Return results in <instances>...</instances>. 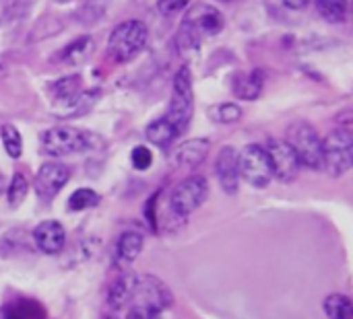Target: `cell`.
Segmentation results:
<instances>
[{
	"label": "cell",
	"instance_id": "cell-8",
	"mask_svg": "<svg viewBox=\"0 0 353 319\" xmlns=\"http://www.w3.org/2000/svg\"><path fill=\"white\" fill-rule=\"evenodd\" d=\"M238 167H240V179H244L252 188H267L273 179L271 163L267 148L261 144H248L238 153Z\"/></svg>",
	"mask_w": 353,
	"mask_h": 319
},
{
	"label": "cell",
	"instance_id": "cell-24",
	"mask_svg": "<svg viewBox=\"0 0 353 319\" xmlns=\"http://www.w3.org/2000/svg\"><path fill=\"white\" fill-rule=\"evenodd\" d=\"M316 8L329 23H343L347 16V0H316Z\"/></svg>",
	"mask_w": 353,
	"mask_h": 319
},
{
	"label": "cell",
	"instance_id": "cell-11",
	"mask_svg": "<svg viewBox=\"0 0 353 319\" xmlns=\"http://www.w3.org/2000/svg\"><path fill=\"white\" fill-rule=\"evenodd\" d=\"M215 175L221 190L228 196H234L240 188V167H238V151L234 146H223L215 159Z\"/></svg>",
	"mask_w": 353,
	"mask_h": 319
},
{
	"label": "cell",
	"instance_id": "cell-23",
	"mask_svg": "<svg viewBox=\"0 0 353 319\" xmlns=\"http://www.w3.org/2000/svg\"><path fill=\"white\" fill-rule=\"evenodd\" d=\"M325 316L329 319H353L352 299L343 293H333L323 303Z\"/></svg>",
	"mask_w": 353,
	"mask_h": 319
},
{
	"label": "cell",
	"instance_id": "cell-21",
	"mask_svg": "<svg viewBox=\"0 0 353 319\" xmlns=\"http://www.w3.org/2000/svg\"><path fill=\"white\" fill-rule=\"evenodd\" d=\"M145 136H147V140H149L151 144L165 148V146H170L180 134H178L176 128L170 124L168 118H159V120L151 122V124L145 128Z\"/></svg>",
	"mask_w": 353,
	"mask_h": 319
},
{
	"label": "cell",
	"instance_id": "cell-35",
	"mask_svg": "<svg viewBox=\"0 0 353 319\" xmlns=\"http://www.w3.org/2000/svg\"><path fill=\"white\" fill-rule=\"evenodd\" d=\"M62 2H64V0H62Z\"/></svg>",
	"mask_w": 353,
	"mask_h": 319
},
{
	"label": "cell",
	"instance_id": "cell-26",
	"mask_svg": "<svg viewBox=\"0 0 353 319\" xmlns=\"http://www.w3.org/2000/svg\"><path fill=\"white\" fill-rule=\"evenodd\" d=\"M27 192H29V182L23 173H14L10 184H8V190H6V200H8V206L10 208H19L25 198H27Z\"/></svg>",
	"mask_w": 353,
	"mask_h": 319
},
{
	"label": "cell",
	"instance_id": "cell-29",
	"mask_svg": "<svg viewBox=\"0 0 353 319\" xmlns=\"http://www.w3.org/2000/svg\"><path fill=\"white\" fill-rule=\"evenodd\" d=\"M130 161H132V167L139 169V171H147L153 163V155L147 146H134L132 153H130Z\"/></svg>",
	"mask_w": 353,
	"mask_h": 319
},
{
	"label": "cell",
	"instance_id": "cell-1",
	"mask_svg": "<svg viewBox=\"0 0 353 319\" xmlns=\"http://www.w3.org/2000/svg\"><path fill=\"white\" fill-rule=\"evenodd\" d=\"M99 146V138L74 126H54L41 134V151L48 157H68Z\"/></svg>",
	"mask_w": 353,
	"mask_h": 319
},
{
	"label": "cell",
	"instance_id": "cell-22",
	"mask_svg": "<svg viewBox=\"0 0 353 319\" xmlns=\"http://www.w3.org/2000/svg\"><path fill=\"white\" fill-rule=\"evenodd\" d=\"M201 43H203V37L182 21L178 33H176V50L182 58H194L199 56L201 52Z\"/></svg>",
	"mask_w": 353,
	"mask_h": 319
},
{
	"label": "cell",
	"instance_id": "cell-34",
	"mask_svg": "<svg viewBox=\"0 0 353 319\" xmlns=\"http://www.w3.org/2000/svg\"><path fill=\"white\" fill-rule=\"evenodd\" d=\"M105 319H116V318H105Z\"/></svg>",
	"mask_w": 353,
	"mask_h": 319
},
{
	"label": "cell",
	"instance_id": "cell-25",
	"mask_svg": "<svg viewBox=\"0 0 353 319\" xmlns=\"http://www.w3.org/2000/svg\"><path fill=\"white\" fill-rule=\"evenodd\" d=\"M0 138H2V146L6 151V155L10 159H19L23 153V138H21L19 130L12 124H4L0 128Z\"/></svg>",
	"mask_w": 353,
	"mask_h": 319
},
{
	"label": "cell",
	"instance_id": "cell-15",
	"mask_svg": "<svg viewBox=\"0 0 353 319\" xmlns=\"http://www.w3.org/2000/svg\"><path fill=\"white\" fill-rule=\"evenodd\" d=\"M145 248V237L139 231H124L114 245V262L118 266L132 264Z\"/></svg>",
	"mask_w": 353,
	"mask_h": 319
},
{
	"label": "cell",
	"instance_id": "cell-5",
	"mask_svg": "<svg viewBox=\"0 0 353 319\" xmlns=\"http://www.w3.org/2000/svg\"><path fill=\"white\" fill-rule=\"evenodd\" d=\"M353 165L352 128H337L323 140V169L331 177L345 175Z\"/></svg>",
	"mask_w": 353,
	"mask_h": 319
},
{
	"label": "cell",
	"instance_id": "cell-13",
	"mask_svg": "<svg viewBox=\"0 0 353 319\" xmlns=\"http://www.w3.org/2000/svg\"><path fill=\"white\" fill-rule=\"evenodd\" d=\"M33 241L39 252H43L48 256H56L64 250L66 231H64L62 223H58V221H41L33 229Z\"/></svg>",
	"mask_w": 353,
	"mask_h": 319
},
{
	"label": "cell",
	"instance_id": "cell-16",
	"mask_svg": "<svg viewBox=\"0 0 353 319\" xmlns=\"http://www.w3.org/2000/svg\"><path fill=\"white\" fill-rule=\"evenodd\" d=\"M263 72L261 70H248V72H238L232 78V91L238 99L242 101H254L263 93Z\"/></svg>",
	"mask_w": 353,
	"mask_h": 319
},
{
	"label": "cell",
	"instance_id": "cell-17",
	"mask_svg": "<svg viewBox=\"0 0 353 319\" xmlns=\"http://www.w3.org/2000/svg\"><path fill=\"white\" fill-rule=\"evenodd\" d=\"M137 274H124L118 280L112 283L110 293H108V307L112 311H122L130 305L132 301V293H134V285H137Z\"/></svg>",
	"mask_w": 353,
	"mask_h": 319
},
{
	"label": "cell",
	"instance_id": "cell-4",
	"mask_svg": "<svg viewBox=\"0 0 353 319\" xmlns=\"http://www.w3.org/2000/svg\"><path fill=\"white\" fill-rule=\"evenodd\" d=\"M302 167H308L312 171L323 169V138L319 136L316 128L304 120L294 122L288 128V140H285Z\"/></svg>",
	"mask_w": 353,
	"mask_h": 319
},
{
	"label": "cell",
	"instance_id": "cell-10",
	"mask_svg": "<svg viewBox=\"0 0 353 319\" xmlns=\"http://www.w3.org/2000/svg\"><path fill=\"white\" fill-rule=\"evenodd\" d=\"M68 179H70V169L64 163L58 161L43 163L35 173V192L39 198L50 200L68 184Z\"/></svg>",
	"mask_w": 353,
	"mask_h": 319
},
{
	"label": "cell",
	"instance_id": "cell-27",
	"mask_svg": "<svg viewBox=\"0 0 353 319\" xmlns=\"http://www.w3.org/2000/svg\"><path fill=\"white\" fill-rule=\"evenodd\" d=\"M209 118L217 124H234L242 118V107L236 103H217L211 105Z\"/></svg>",
	"mask_w": 353,
	"mask_h": 319
},
{
	"label": "cell",
	"instance_id": "cell-18",
	"mask_svg": "<svg viewBox=\"0 0 353 319\" xmlns=\"http://www.w3.org/2000/svg\"><path fill=\"white\" fill-rule=\"evenodd\" d=\"M93 52H95L93 37L83 35V37H77L74 41H70L68 45H64L58 54V60H60V64H66V66H79V64L87 62Z\"/></svg>",
	"mask_w": 353,
	"mask_h": 319
},
{
	"label": "cell",
	"instance_id": "cell-32",
	"mask_svg": "<svg viewBox=\"0 0 353 319\" xmlns=\"http://www.w3.org/2000/svg\"><path fill=\"white\" fill-rule=\"evenodd\" d=\"M159 314H153V311H147V309H141V307H130L126 319H159Z\"/></svg>",
	"mask_w": 353,
	"mask_h": 319
},
{
	"label": "cell",
	"instance_id": "cell-12",
	"mask_svg": "<svg viewBox=\"0 0 353 319\" xmlns=\"http://www.w3.org/2000/svg\"><path fill=\"white\" fill-rule=\"evenodd\" d=\"M184 23L190 25L205 39V37L217 35L223 29V14L211 4H196L188 10V14L184 16Z\"/></svg>",
	"mask_w": 353,
	"mask_h": 319
},
{
	"label": "cell",
	"instance_id": "cell-2",
	"mask_svg": "<svg viewBox=\"0 0 353 319\" xmlns=\"http://www.w3.org/2000/svg\"><path fill=\"white\" fill-rule=\"evenodd\" d=\"M147 39H149V31L145 23L139 19H128L116 25L114 31L110 33L108 54L118 64L130 62L137 54L143 52V47L147 45Z\"/></svg>",
	"mask_w": 353,
	"mask_h": 319
},
{
	"label": "cell",
	"instance_id": "cell-19",
	"mask_svg": "<svg viewBox=\"0 0 353 319\" xmlns=\"http://www.w3.org/2000/svg\"><path fill=\"white\" fill-rule=\"evenodd\" d=\"M97 99H99V91H85L83 89L74 99H70V101H66L62 105H56L54 111L60 118H79V116L87 113L95 105Z\"/></svg>",
	"mask_w": 353,
	"mask_h": 319
},
{
	"label": "cell",
	"instance_id": "cell-28",
	"mask_svg": "<svg viewBox=\"0 0 353 319\" xmlns=\"http://www.w3.org/2000/svg\"><path fill=\"white\" fill-rule=\"evenodd\" d=\"M99 204V194L91 188H79L77 192H72V196L68 198V208L74 212L93 208Z\"/></svg>",
	"mask_w": 353,
	"mask_h": 319
},
{
	"label": "cell",
	"instance_id": "cell-3",
	"mask_svg": "<svg viewBox=\"0 0 353 319\" xmlns=\"http://www.w3.org/2000/svg\"><path fill=\"white\" fill-rule=\"evenodd\" d=\"M172 99L168 109V120L176 128L178 134H184L190 126L192 111H194V91H192V72L188 66L178 68L172 82Z\"/></svg>",
	"mask_w": 353,
	"mask_h": 319
},
{
	"label": "cell",
	"instance_id": "cell-31",
	"mask_svg": "<svg viewBox=\"0 0 353 319\" xmlns=\"http://www.w3.org/2000/svg\"><path fill=\"white\" fill-rule=\"evenodd\" d=\"M155 206H157V196H151L149 202H147V208H145V219H147V225L151 229H157V214H155Z\"/></svg>",
	"mask_w": 353,
	"mask_h": 319
},
{
	"label": "cell",
	"instance_id": "cell-20",
	"mask_svg": "<svg viewBox=\"0 0 353 319\" xmlns=\"http://www.w3.org/2000/svg\"><path fill=\"white\" fill-rule=\"evenodd\" d=\"M81 91H83V78H81L79 74H68V76L56 80V82L50 87L54 105H62V103L74 99Z\"/></svg>",
	"mask_w": 353,
	"mask_h": 319
},
{
	"label": "cell",
	"instance_id": "cell-9",
	"mask_svg": "<svg viewBox=\"0 0 353 319\" xmlns=\"http://www.w3.org/2000/svg\"><path fill=\"white\" fill-rule=\"evenodd\" d=\"M267 155H269L273 177H277L279 182L290 184V182H294L300 175L302 165H300L294 148L285 140H273L267 146Z\"/></svg>",
	"mask_w": 353,
	"mask_h": 319
},
{
	"label": "cell",
	"instance_id": "cell-14",
	"mask_svg": "<svg viewBox=\"0 0 353 319\" xmlns=\"http://www.w3.org/2000/svg\"><path fill=\"white\" fill-rule=\"evenodd\" d=\"M209 148H211L209 138H190V140H186V142H182L180 146L174 148L172 163L178 169H194L207 159Z\"/></svg>",
	"mask_w": 353,
	"mask_h": 319
},
{
	"label": "cell",
	"instance_id": "cell-7",
	"mask_svg": "<svg viewBox=\"0 0 353 319\" xmlns=\"http://www.w3.org/2000/svg\"><path fill=\"white\" fill-rule=\"evenodd\" d=\"M172 303H174V295L163 280H159L157 276H151V274L137 278L130 307H141V309L161 316L165 309L172 307Z\"/></svg>",
	"mask_w": 353,
	"mask_h": 319
},
{
	"label": "cell",
	"instance_id": "cell-30",
	"mask_svg": "<svg viewBox=\"0 0 353 319\" xmlns=\"http://www.w3.org/2000/svg\"><path fill=\"white\" fill-rule=\"evenodd\" d=\"M190 0H157V10L163 16H174L178 12H182L184 8H188Z\"/></svg>",
	"mask_w": 353,
	"mask_h": 319
},
{
	"label": "cell",
	"instance_id": "cell-6",
	"mask_svg": "<svg viewBox=\"0 0 353 319\" xmlns=\"http://www.w3.org/2000/svg\"><path fill=\"white\" fill-rule=\"evenodd\" d=\"M209 196V184L203 175H190L186 179H182L170 194V212L180 219L186 221L196 208H201V204L207 200Z\"/></svg>",
	"mask_w": 353,
	"mask_h": 319
},
{
	"label": "cell",
	"instance_id": "cell-33",
	"mask_svg": "<svg viewBox=\"0 0 353 319\" xmlns=\"http://www.w3.org/2000/svg\"><path fill=\"white\" fill-rule=\"evenodd\" d=\"M6 319H25V316H23V314H19V311H8Z\"/></svg>",
	"mask_w": 353,
	"mask_h": 319
}]
</instances>
